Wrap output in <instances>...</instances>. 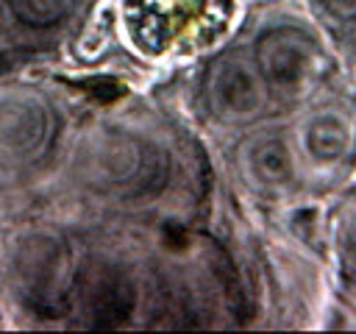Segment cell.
Instances as JSON below:
<instances>
[{
	"label": "cell",
	"mask_w": 356,
	"mask_h": 334,
	"mask_svg": "<svg viewBox=\"0 0 356 334\" xmlns=\"http://www.w3.org/2000/svg\"><path fill=\"white\" fill-rule=\"evenodd\" d=\"M78 170L83 184L97 195L142 200L164 186L170 164L164 150L150 139L125 131H106L86 142Z\"/></svg>",
	"instance_id": "cell-1"
},
{
	"label": "cell",
	"mask_w": 356,
	"mask_h": 334,
	"mask_svg": "<svg viewBox=\"0 0 356 334\" xmlns=\"http://www.w3.org/2000/svg\"><path fill=\"white\" fill-rule=\"evenodd\" d=\"M253 64L270 95L300 97L325 72L320 42L300 25H273L253 45Z\"/></svg>",
	"instance_id": "cell-2"
},
{
	"label": "cell",
	"mask_w": 356,
	"mask_h": 334,
	"mask_svg": "<svg viewBox=\"0 0 356 334\" xmlns=\"http://www.w3.org/2000/svg\"><path fill=\"white\" fill-rule=\"evenodd\" d=\"M270 89L253 58L228 53L206 75V106L222 122H253L270 106Z\"/></svg>",
	"instance_id": "cell-3"
},
{
	"label": "cell",
	"mask_w": 356,
	"mask_h": 334,
	"mask_svg": "<svg viewBox=\"0 0 356 334\" xmlns=\"http://www.w3.org/2000/svg\"><path fill=\"white\" fill-rule=\"evenodd\" d=\"M72 295L78 298L86 326H122L136 303L131 276L111 262H89L72 278Z\"/></svg>",
	"instance_id": "cell-4"
},
{
	"label": "cell",
	"mask_w": 356,
	"mask_h": 334,
	"mask_svg": "<svg viewBox=\"0 0 356 334\" xmlns=\"http://www.w3.org/2000/svg\"><path fill=\"white\" fill-rule=\"evenodd\" d=\"M53 111L33 92L0 95V153L11 159H33L53 139Z\"/></svg>",
	"instance_id": "cell-5"
},
{
	"label": "cell",
	"mask_w": 356,
	"mask_h": 334,
	"mask_svg": "<svg viewBox=\"0 0 356 334\" xmlns=\"http://www.w3.org/2000/svg\"><path fill=\"white\" fill-rule=\"evenodd\" d=\"M17 273H19V287L28 303L47 315H58V309L72 295L70 292L72 276H70L67 253L53 239H36L25 245L17 262Z\"/></svg>",
	"instance_id": "cell-6"
},
{
	"label": "cell",
	"mask_w": 356,
	"mask_h": 334,
	"mask_svg": "<svg viewBox=\"0 0 356 334\" xmlns=\"http://www.w3.org/2000/svg\"><path fill=\"white\" fill-rule=\"evenodd\" d=\"M245 178L261 192H284L298 181V156L281 131H261L239 150Z\"/></svg>",
	"instance_id": "cell-7"
},
{
	"label": "cell",
	"mask_w": 356,
	"mask_h": 334,
	"mask_svg": "<svg viewBox=\"0 0 356 334\" xmlns=\"http://www.w3.org/2000/svg\"><path fill=\"white\" fill-rule=\"evenodd\" d=\"M353 145L350 122L337 109H317L306 117L300 128V148L306 159L317 167H334L339 164Z\"/></svg>",
	"instance_id": "cell-8"
},
{
	"label": "cell",
	"mask_w": 356,
	"mask_h": 334,
	"mask_svg": "<svg viewBox=\"0 0 356 334\" xmlns=\"http://www.w3.org/2000/svg\"><path fill=\"white\" fill-rule=\"evenodd\" d=\"M6 6L11 11V17L17 22H22L25 28L44 31V28L61 25L72 14L78 0H6Z\"/></svg>",
	"instance_id": "cell-9"
},
{
	"label": "cell",
	"mask_w": 356,
	"mask_h": 334,
	"mask_svg": "<svg viewBox=\"0 0 356 334\" xmlns=\"http://www.w3.org/2000/svg\"><path fill=\"white\" fill-rule=\"evenodd\" d=\"M331 17H339V19H348L353 22L356 19V0H317Z\"/></svg>",
	"instance_id": "cell-10"
},
{
	"label": "cell",
	"mask_w": 356,
	"mask_h": 334,
	"mask_svg": "<svg viewBox=\"0 0 356 334\" xmlns=\"http://www.w3.org/2000/svg\"><path fill=\"white\" fill-rule=\"evenodd\" d=\"M345 262L356 273V225L348 231V239H345Z\"/></svg>",
	"instance_id": "cell-11"
},
{
	"label": "cell",
	"mask_w": 356,
	"mask_h": 334,
	"mask_svg": "<svg viewBox=\"0 0 356 334\" xmlns=\"http://www.w3.org/2000/svg\"><path fill=\"white\" fill-rule=\"evenodd\" d=\"M353 22H356V19H353ZM353 33H356V28H353Z\"/></svg>",
	"instance_id": "cell-12"
}]
</instances>
